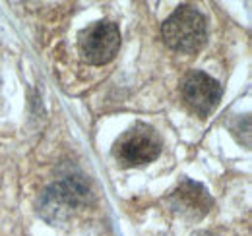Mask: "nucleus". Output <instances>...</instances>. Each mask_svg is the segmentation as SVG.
<instances>
[{
    "label": "nucleus",
    "mask_w": 252,
    "mask_h": 236,
    "mask_svg": "<svg viewBox=\"0 0 252 236\" xmlns=\"http://www.w3.org/2000/svg\"><path fill=\"white\" fill-rule=\"evenodd\" d=\"M196 236H216V235H212V233H198Z\"/></svg>",
    "instance_id": "obj_6"
},
{
    "label": "nucleus",
    "mask_w": 252,
    "mask_h": 236,
    "mask_svg": "<svg viewBox=\"0 0 252 236\" xmlns=\"http://www.w3.org/2000/svg\"><path fill=\"white\" fill-rule=\"evenodd\" d=\"M113 153L123 167L146 165L159 157L161 140L150 126L136 124L134 128H130L117 140Z\"/></svg>",
    "instance_id": "obj_2"
},
{
    "label": "nucleus",
    "mask_w": 252,
    "mask_h": 236,
    "mask_svg": "<svg viewBox=\"0 0 252 236\" xmlns=\"http://www.w3.org/2000/svg\"><path fill=\"white\" fill-rule=\"evenodd\" d=\"M183 97L192 113L200 118H206L220 103L221 86L204 72H192L185 80Z\"/></svg>",
    "instance_id": "obj_4"
},
{
    "label": "nucleus",
    "mask_w": 252,
    "mask_h": 236,
    "mask_svg": "<svg viewBox=\"0 0 252 236\" xmlns=\"http://www.w3.org/2000/svg\"><path fill=\"white\" fill-rule=\"evenodd\" d=\"M161 35L173 51L198 53L206 43V20L196 8L181 6L165 20Z\"/></svg>",
    "instance_id": "obj_1"
},
{
    "label": "nucleus",
    "mask_w": 252,
    "mask_h": 236,
    "mask_svg": "<svg viewBox=\"0 0 252 236\" xmlns=\"http://www.w3.org/2000/svg\"><path fill=\"white\" fill-rule=\"evenodd\" d=\"M214 206V200L210 198L208 190L192 180H185L169 198V207L179 213L185 219H202L208 215V211Z\"/></svg>",
    "instance_id": "obj_5"
},
{
    "label": "nucleus",
    "mask_w": 252,
    "mask_h": 236,
    "mask_svg": "<svg viewBox=\"0 0 252 236\" xmlns=\"http://www.w3.org/2000/svg\"><path fill=\"white\" fill-rule=\"evenodd\" d=\"M78 47L88 64L101 66L115 59L121 47V31L113 22H97L80 33Z\"/></svg>",
    "instance_id": "obj_3"
}]
</instances>
